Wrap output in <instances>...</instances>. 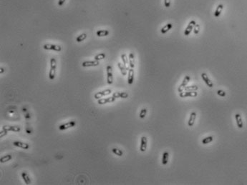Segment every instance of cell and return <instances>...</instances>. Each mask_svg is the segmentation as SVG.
<instances>
[{
    "instance_id": "6da1fadb",
    "label": "cell",
    "mask_w": 247,
    "mask_h": 185,
    "mask_svg": "<svg viewBox=\"0 0 247 185\" xmlns=\"http://www.w3.org/2000/svg\"><path fill=\"white\" fill-rule=\"evenodd\" d=\"M56 68H57V61L54 58H51L50 59V69H49V78L50 80H53L55 77Z\"/></svg>"
},
{
    "instance_id": "7a4b0ae2",
    "label": "cell",
    "mask_w": 247,
    "mask_h": 185,
    "mask_svg": "<svg viewBox=\"0 0 247 185\" xmlns=\"http://www.w3.org/2000/svg\"><path fill=\"white\" fill-rule=\"evenodd\" d=\"M43 48L45 50H53L56 52H60L62 50L61 46L57 45V44H44Z\"/></svg>"
},
{
    "instance_id": "3957f363",
    "label": "cell",
    "mask_w": 247,
    "mask_h": 185,
    "mask_svg": "<svg viewBox=\"0 0 247 185\" xmlns=\"http://www.w3.org/2000/svg\"><path fill=\"white\" fill-rule=\"evenodd\" d=\"M190 79H191V78H190V77H189L188 75H186V76L183 78V80L182 81L181 85H180V86L178 87V92L179 93L183 92V91L184 90L185 87H186L188 85V83H189Z\"/></svg>"
},
{
    "instance_id": "277c9868",
    "label": "cell",
    "mask_w": 247,
    "mask_h": 185,
    "mask_svg": "<svg viewBox=\"0 0 247 185\" xmlns=\"http://www.w3.org/2000/svg\"><path fill=\"white\" fill-rule=\"evenodd\" d=\"M196 24V22L194 21V20H191V21H189L188 26H187V27L186 28V29L184 31V35L185 36L190 35V34L193 30V28H194V26H195Z\"/></svg>"
},
{
    "instance_id": "5b68a950",
    "label": "cell",
    "mask_w": 247,
    "mask_h": 185,
    "mask_svg": "<svg viewBox=\"0 0 247 185\" xmlns=\"http://www.w3.org/2000/svg\"><path fill=\"white\" fill-rule=\"evenodd\" d=\"M107 82L108 85H112L113 82V75L112 67L108 65L107 66Z\"/></svg>"
},
{
    "instance_id": "8992f818",
    "label": "cell",
    "mask_w": 247,
    "mask_h": 185,
    "mask_svg": "<svg viewBox=\"0 0 247 185\" xmlns=\"http://www.w3.org/2000/svg\"><path fill=\"white\" fill-rule=\"evenodd\" d=\"M112 93V91L111 90H103V91H101V92H98L95 94L94 95V98L96 99H101L102 96H105L109 95Z\"/></svg>"
},
{
    "instance_id": "52a82bcc",
    "label": "cell",
    "mask_w": 247,
    "mask_h": 185,
    "mask_svg": "<svg viewBox=\"0 0 247 185\" xmlns=\"http://www.w3.org/2000/svg\"><path fill=\"white\" fill-rule=\"evenodd\" d=\"M75 125H76V122L74 120H72L70 122H67L65 124H62L59 125V129L61 131H63V130H66V129L71 128V127H75Z\"/></svg>"
},
{
    "instance_id": "ba28073f",
    "label": "cell",
    "mask_w": 247,
    "mask_h": 185,
    "mask_svg": "<svg viewBox=\"0 0 247 185\" xmlns=\"http://www.w3.org/2000/svg\"><path fill=\"white\" fill-rule=\"evenodd\" d=\"M198 95V92L196 91H191V92H181L179 93V96L181 98H185V97H195Z\"/></svg>"
},
{
    "instance_id": "9c48e42d",
    "label": "cell",
    "mask_w": 247,
    "mask_h": 185,
    "mask_svg": "<svg viewBox=\"0 0 247 185\" xmlns=\"http://www.w3.org/2000/svg\"><path fill=\"white\" fill-rule=\"evenodd\" d=\"M147 145H148V139L147 137L145 136H143L140 139V150L142 152H144L146 151L147 149Z\"/></svg>"
},
{
    "instance_id": "30bf717a",
    "label": "cell",
    "mask_w": 247,
    "mask_h": 185,
    "mask_svg": "<svg viewBox=\"0 0 247 185\" xmlns=\"http://www.w3.org/2000/svg\"><path fill=\"white\" fill-rule=\"evenodd\" d=\"M115 97L114 96H111V97H108V98H104V99H97V104H107V103H111V102H113L115 101Z\"/></svg>"
},
{
    "instance_id": "8fae6325",
    "label": "cell",
    "mask_w": 247,
    "mask_h": 185,
    "mask_svg": "<svg viewBox=\"0 0 247 185\" xmlns=\"http://www.w3.org/2000/svg\"><path fill=\"white\" fill-rule=\"evenodd\" d=\"M100 64L99 61L93 60V61H85L83 62L82 64V66L83 67H97Z\"/></svg>"
},
{
    "instance_id": "7c38bea8",
    "label": "cell",
    "mask_w": 247,
    "mask_h": 185,
    "mask_svg": "<svg viewBox=\"0 0 247 185\" xmlns=\"http://www.w3.org/2000/svg\"><path fill=\"white\" fill-rule=\"evenodd\" d=\"M201 78L203 79V80L204 81V82L206 83V85H207L209 87L212 88V87H214V83L211 81V79L209 78L208 75L206 74V73H202V74H201Z\"/></svg>"
},
{
    "instance_id": "4fadbf2b",
    "label": "cell",
    "mask_w": 247,
    "mask_h": 185,
    "mask_svg": "<svg viewBox=\"0 0 247 185\" xmlns=\"http://www.w3.org/2000/svg\"><path fill=\"white\" fill-rule=\"evenodd\" d=\"M196 116H197V114L196 112H191V114H190V117H189V119L188 121V127H193L194 123H195V120L196 119Z\"/></svg>"
},
{
    "instance_id": "5bb4252c",
    "label": "cell",
    "mask_w": 247,
    "mask_h": 185,
    "mask_svg": "<svg viewBox=\"0 0 247 185\" xmlns=\"http://www.w3.org/2000/svg\"><path fill=\"white\" fill-rule=\"evenodd\" d=\"M134 82V70L133 69L130 68L128 70V83L129 85H132Z\"/></svg>"
},
{
    "instance_id": "9a60e30c",
    "label": "cell",
    "mask_w": 247,
    "mask_h": 185,
    "mask_svg": "<svg viewBox=\"0 0 247 185\" xmlns=\"http://www.w3.org/2000/svg\"><path fill=\"white\" fill-rule=\"evenodd\" d=\"M13 145L15 146V147H17L23 149H28L29 148V145L28 144L21 142H18V141L14 142H13Z\"/></svg>"
},
{
    "instance_id": "2e32d148",
    "label": "cell",
    "mask_w": 247,
    "mask_h": 185,
    "mask_svg": "<svg viewBox=\"0 0 247 185\" xmlns=\"http://www.w3.org/2000/svg\"><path fill=\"white\" fill-rule=\"evenodd\" d=\"M235 119H236L237 127H239V129H242L243 127H244V123H243V121H242V118L241 115L239 114H235Z\"/></svg>"
},
{
    "instance_id": "e0dca14e",
    "label": "cell",
    "mask_w": 247,
    "mask_h": 185,
    "mask_svg": "<svg viewBox=\"0 0 247 185\" xmlns=\"http://www.w3.org/2000/svg\"><path fill=\"white\" fill-rule=\"evenodd\" d=\"M2 129L7 130L8 132L11 131V132H17L20 131V127H17V126H4L2 127Z\"/></svg>"
},
{
    "instance_id": "ac0fdd59",
    "label": "cell",
    "mask_w": 247,
    "mask_h": 185,
    "mask_svg": "<svg viewBox=\"0 0 247 185\" xmlns=\"http://www.w3.org/2000/svg\"><path fill=\"white\" fill-rule=\"evenodd\" d=\"M128 94L127 92H115L113 94V96L115 98H123L126 99L128 97Z\"/></svg>"
},
{
    "instance_id": "d6986e66",
    "label": "cell",
    "mask_w": 247,
    "mask_h": 185,
    "mask_svg": "<svg viewBox=\"0 0 247 185\" xmlns=\"http://www.w3.org/2000/svg\"><path fill=\"white\" fill-rule=\"evenodd\" d=\"M128 60H129V66H130V67L132 68V69H133L135 67V57H134V54L133 52H130L129 54Z\"/></svg>"
},
{
    "instance_id": "ffe728a7",
    "label": "cell",
    "mask_w": 247,
    "mask_h": 185,
    "mask_svg": "<svg viewBox=\"0 0 247 185\" xmlns=\"http://www.w3.org/2000/svg\"><path fill=\"white\" fill-rule=\"evenodd\" d=\"M223 9H224V5H223V4H220L218 5V6L216 7V10H215L214 11L215 17L218 18L219 16H220L221 12H222V11H223Z\"/></svg>"
},
{
    "instance_id": "44dd1931",
    "label": "cell",
    "mask_w": 247,
    "mask_h": 185,
    "mask_svg": "<svg viewBox=\"0 0 247 185\" xmlns=\"http://www.w3.org/2000/svg\"><path fill=\"white\" fill-rule=\"evenodd\" d=\"M172 27H173V24H172L171 23H168V24H166L165 26H163V27L161 28V32L163 34H166V33H167V32H168L170 29H171Z\"/></svg>"
},
{
    "instance_id": "7402d4cb",
    "label": "cell",
    "mask_w": 247,
    "mask_h": 185,
    "mask_svg": "<svg viewBox=\"0 0 247 185\" xmlns=\"http://www.w3.org/2000/svg\"><path fill=\"white\" fill-rule=\"evenodd\" d=\"M21 178L23 179L24 182V183H25L26 185H29L31 184V180H30V178H29V177L28 176V175H27L26 172H22V173H21Z\"/></svg>"
},
{
    "instance_id": "603a6c76",
    "label": "cell",
    "mask_w": 247,
    "mask_h": 185,
    "mask_svg": "<svg viewBox=\"0 0 247 185\" xmlns=\"http://www.w3.org/2000/svg\"><path fill=\"white\" fill-rule=\"evenodd\" d=\"M118 68H119V69H120V72H121V74H123V76H125V75L127 74V71H128V69H127V68H126L124 65H123L120 62H118Z\"/></svg>"
},
{
    "instance_id": "cb8c5ba5",
    "label": "cell",
    "mask_w": 247,
    "mask_h": 185,
    "mask_svg": "<svg viewBox=\"0 0 247 185\" xmlns=\"http://www.w3.org/2000/svg\"><path fill=\"white\" fill-rule=\"evenodd\" d=\"M109 31L108 30H106V29H102V30H98L97 32H96V35L97 37H106L109 34Z\"/></svg>"
},
{
    "instance_id": "d4e9b609",
    "label": "cell",
    "mask_w": 247,
    "mask_h": 185,
    "mask_svg": "<svg viewBox=\"0 0 247 185\" xmlns=\"http://www.w3.org/2000/svg\"><path fill=\"white\" fill-rule=\"evenodd\" d=\"M168 159H169V153L168 152H165L163 154V157H162V164L163 165H166L168 162Z\"/></svg>"
},
{
    "instance_id": "484cf974",
    "label": "cell",
    "mask_w": 247,
    "mask_h": 185,
    "mask_svg": "<svg viewBox=\"0 0 247 185\" xmlns=\"http://www.w3.org/2000/svg\"><path fill=\"white\" fill-rule=\"evenodd\" d=\"M121 59H122V61H123V64L124 66H125L127 69H128V64L129 60H128V58L127 57V55H126L125 54H123L121 55Z\"/></svg>"
},
{
    "instance_id": "4316f807",
    "label": "cell",
    "mask_w": 247,
    "mask_h": 185,
    "mask_svg": "<svg viewBox=\"0 0 247 185\" xmlns=\"http://www.w3.org/2000/svg\"><path fill=\"white\" fill-rule=\"evenodd\" d=\"M199 90V87L196 85H191V86H186L184 89V91L186 92H191V91H197Z\"/></svg>"
},
{
    "instance_id": "83f0119b",
    "label": "cell",
    "mask_w": 247,
    "mask_h": 185,
    "mask_svg": "<svg viewBox=\"0 0 247 185\" xmlns=\"http://www.w3.org/2000/svg\"><path fill=\"white\" fill-rule=\"evenodd\" d=\"M11 159H12L11 155H10V154H6V155L4 156V157H2L0 159V162H1V163H5L6 162L10 161Z\"/></svg>"
},
{
    "instance_id": "f1b7e54d",
    "label": "cell",
    "mask_w": 247,
    "mask_h": 185,
    "mask_svg": "<svg viewBox=\"0 0 247 185\" xmlns=\"http://www.w3.org/2000/svg\"><path fill=\"white\" fill-rule=\"evenodd\" d=\"M87 34L86 33H82L76 38V42H81L84 41L87 38Z\"/></svg>"
},
{
    "instance_id": "f546056e",
    "label": "cell",
    "mask_w": 247,
    "mask_h": 185,
    "mask_svg": "<svg viewBox=\"0 0 247 185\" xmlns=\"http://www.w3.org/2000/svg\"><path fill=\"white\" fill-rule=\"evenodd\" d=\"M214 140V137L212 136H210V137H207L204 138L201 141V142L203 144H209L211 143L212 141Z\"/></svg>"
},
{
    "instance_id": "4dcf8cb0",
    "label": "cell",
    "mask_w": 247,
    "mask_h": 185,
    "mask_svg": "<svg viewBox=\"0 0 247 185\" xmlns=\"http://www.w3.org/2000/svg\"><path fill=\"white\" fill-rule=\"evenodd\" d=\"M112 152L115 154V155H117L118 157H122L123 155V152L122 150H120V149L118 148H113L112 149Z\"/></svg>"
},
{
    "instance_id": "1f68e13d",
    "label": "cell",
    "mask_w": 247,
    "mask_h": 185,
    "mask_svg": "<svg viewBox=\"0 0 247 185\" xmlns=\"http://www.w3.org/2000/svg\"><path fill=\"white\" fill-rule=\"evenodd\" d=\"M105 58V53H100V54H97L96 56L94 57L95 60H96V61H100V60L104 59Z\"/></svg>"
},
{
    "instance_id": "d6a6232c",
    "label": "cell",
    "mask_w": 247,
    "mask_h": 185,
    "mask_svg": "<svg viewBox=\"0 0 247 185\" xmlns=\"http://www.w3.org/2000/svg\"><path fill=\"white\" fill-rule=\"evenodd\" d=\"M147 114V109L146 108H143L140 111L139 114V117L140 119H144Z\"/></svg>"
},
{
    "instance_id": "836d02e7",
    "label": "cell",
    "mask_w": 247,
    "mask_h": 185,
    "mask_svg": "<svg viewBox=\"0 0 247 185\" xmlns=\"http://www.w3.org/2000/svg\"><path fill=\"white\" fill-rule=\"evenodd\" d=\"M199 32H200V25L199 24H196L194 26V28H193V32H194L195 34H198Z\"/></svg>"
},
{
    "instance_id": "e575fe53",
    "label": "cell",
    "mask_w": 247,
    "mask_h": 185,
    "mask_svg": "<svg viewBox=\"0 0 247 185\" xmlns=\"http://www.w3.org/2000/svg\"><path fill=\"white\" fill-rule=\"evenodd\" d=\"M217 94H218L219 96H220L224 97V96L226 95V93L224 91L219 90H218V91H217Z\"/></svg>"
},
{
    "instance_id": "d590c367",
    "label": "cell",
    "mask_w": 247,
    "mask_h": 185,
    "mask_svg": "<svg viewBox=\"0 0 247 185\" xmlns=\"http://www.w3.org/2000/svg\"><path fill=\"white\" fill-rule=\"evenodd\" d=\"M171 0H164V5L166 8H168L171 6Z\"/></svg>"
},
{
    "instance_id": "8d00e7d4",
    "label": "cell",
    "mask_w": 247,
    "mask_h": 185,
    "mask_svg": "<svg viewBox=\"0 0 247 185\" xmlns=\"http://www.w3.org/2000/svg\"><path fill=\"white\" fill-rule=\"evenodd\" d=\"M7 130H5V129H2V131H1V134H0V137L1 138V137H3L4 136H5L6 134H7Z\"/></svg>"
},
{
    "instance_id": "74e56055",
    "label": "cell",
    "mask_w": 247,
    "mask_h": 185,
    "mask_svg": "<svg viewBox=\"0 0 247 185\" xmlns=\"http://www.w3.org/2000/svg\"><path fill=\"white\" fill-rule=\"evenodd\" d=\"M65 1H66V0H58V3H57V4H58L59 6H62L64 4Z\"/></svg>"
},
{
    "instance_id": "f35d334b",
    "label": "cell",
    "mask_w": 247,
    "mask_h": 185,
    "mask_svg": "<svg viewBox=\"0 0 247 185\" xmlns=\"http://www.w3.org/2000/svg\"><path fill=\"white\" fill-rule=\"evenodd\" d=\"M4 72V69L3 67H1V69H0V74H3Z\"/></svg>"
}]
</instances>
